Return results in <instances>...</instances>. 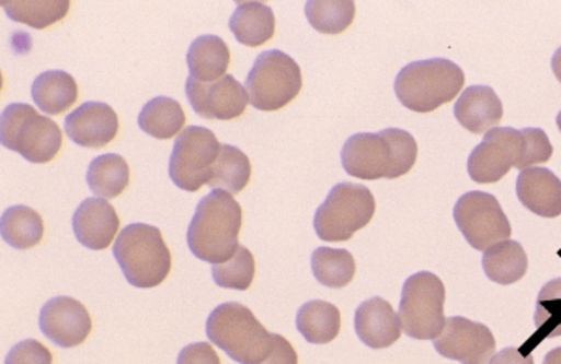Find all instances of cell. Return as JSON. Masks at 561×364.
<instances>
[{
  "instance_id": "obj_1",
  "label": "cell",
  "mask_w": 561,
  "mask_h": 364,
  "mask_svg": "<svg viewBox=\"0 0 561 364\" xmlns=\"http://www.w3.org/2000/svg\"><path fill=\"white\" fill-rule=\"evenodd\" d=\"M417 142L404 129L356 133L345 142L341 163L346 174L359 179H396L412 171Z\"/></svg>"
},
{
  "instance_id": "obj_2",
  "label": "cell",
  "mask_w": 561,
  "mask_h": 364,
  "mask_svg": "<svg viewBox=\"0 0 561 364\" xmlns=\"http://www.w3.org/2000/svg\"><path fill=\"white\" fill-rule=\"evenodd\" d=\"M242 231V206L227 191L201 200L187 228V247L203 262L224 263L237 255Z\"/></svg>"
},
{
  "instance_id": "obj_3",
  "label": "cell",
  "mask_w": 561,
  "mask_h": 364,
  "mask_svg": "<svg viewBox=\"0 0 561 364\" xmlns=\"http://www.w3.org/2000/svg\"><path fill=\"white\" fill-rule=\"evenodd\" d=\"M206 337L238 364H261L274 350V334L245 305L224 303L211 310Z\"/></svg>"
},
{
  "instance_id": "obj_4",
  "label": "cell",
  "mask_w": 561,
  "mask_h": 364,
  "mask_svg": "<svg viewBox=\"0 0 561 364\" xmlns=\"http://www.w3.org/2000/svg\"><path fill=\"white\" fill-rule=\"evenodd\" d=\"M465 86V71L446 58L404 66L396 79L397 99L414 113H433L454 102Z\"/></svg>"
},
{
  "instance_id": "obj_5",
  "label": "cell",
  "mask_w": 561,
  "mask_h": 364,
  "mask_svg": "<svg viewBox=\"0 0 561 364\" xmlns=\"http://www.w3.org/2000/svg\"><path fill=\"white\" fill-rule=\"evenodd\" d=\"M113 255L126 281L142 290L160 286L173 266V256L165 239L150 224H128L116 237Z\"/></svg>"
},
{
  "instance_id": "obj_6",
  "label": "cell",
  "mask_w": 561,
  "mask_h": 364,
  "mask_svg": "<svg viewBox=\"0 0 561 364\" xmlns=\"http://www.w3.org/2000/svg\"><path fill=\"white\" fill-rule=\"evenodd\" d=\"M0 142L23 155V160L42 165L57 157L62 148V131L33 105L12 103L0 116Z\"/></svg>"
},
{
  "instance_id": "obj_7",
  "label": "cell",
  "mask_w": 561,
  "mask_h": 364,
  "mask_svg": "<svg viewBox=\"0 0 561 364\" xmlns=\"http://www.w3.org/2000/svg\"><path fill=\"white\" fill-rule=\"evenodd\" d=\"M377 200L365 186L337 184L314 213V231L322 242H348L375 218Z\"/></svg>"
},
{
  "instance_id": "obj_8",
  "label": "cell",
  "mask_w": 561,
  "mask_h": 364,
  "mask_svg": "<svg viewBox=\"0 0 561 364\" xmlns=\"http://www.w3.org/2000/svg\"><path fill=\"white\" fill-rule=\"evenodd\" d=\"M446 286L431 271H420L402 286L399 320L402 331L414 340H434L446 327Z\"/></svg>"
},
{
  "instance_id": "obj_9",
  "label": "cell",
  "mask_w": 561,
  "mask_h": 364,
  "mask_svg": "<svg viewBox=\"0 0 561 364\" xmlns=\"http://www.w3.org/2000/svg\"><path fill=\"white\" fill-rule=\"evenodd\" d=\"M301 84L298 62L277 49L261 52L245 79L249 103L264 113L287 107L300 94Z\"/></svg>"
},
{
  "instance_id": "obj_10",
  "label": "cell",
  "mask_w": 561,
  "mask_h": 364,
  "mask_svg": "<svg viewBox=\"0 0 561 364\" xmlns=\"http://www.w3.org/2000/svg\"><path fill=\"white\" fill-rule=\"evenodd\" d=\"M221 144L210 129L190 126L179 134L169 160V176L182 191L195 192L208 186Z\"/></svg>"
},
{
  "instance_id": "obj_11",
  "label": "cell",
  "mask_w": 561,
  "mask_h": 364,
  "mask_svg": "<svg viewBox=\"0 0 561 364\" xmlns=\"http://www.w3.org/2000/svg\"><path fill=\"white\" fill-rule=\"evenodd\" d=\"M454 219L466 242L476 250L491 249L511 237V223L494 195L470 191L455 204Z\"/></svg>"
},
{
  "instance_id": "obj_12",
  "label": "cell",
  "mask_w": 561,
  "mask_h": 364,
  "mask_svg": "<svg viewBox=\"0 0 561 364\" xmlns=\"http://www.w3.org/2000/svg\"><path fill=\"white\" fill-rule=\"evenodd\" d=\"M523 131L513 128H494L473 148L468 157V174L478 184H496L513 166L523 171Z\"/></svg>"
},
{
  "instance_id": "obj_13",
  "label": "cell",
  "mask_w": 561,
  "mask_h": 364,
  "mask_svg": "<svg viewBox=\"0 0 561 364\" xmlns=\"http://www.w3.org/2000/svg\"><path fill=\"white\" fill-rule=\"evenodd\" d=\"M433 342L442 357L460 364H486L496 352V339L491 329L462 316L447 318L444 331Z\"/></svg>"
},
{
  "instance_id": "obj_14",
  "label": "cell",
  "mask_w": 561,
  "mask_h": 364,
  "mask_svg": "<svg viewBox=\"0 0 561 364\" xmlns=\"http://www.w3.org/2000/svg\"><path fill=\"white\" fill-rule=\"evenodd\" d=\"M185 94L193 110L206 120H234L248 109V90L232 75H225L216 83H201L187 78Z\"/></svg>"
},
{
  "instance_id": "obj_15",
  "label": "cell",
  "mask_w": 561,
  "mask_h": 364,
  "mask_svg": "<svg viewBox=\"0 0 561 364\" xmlns=\"http://www.w3.org/2000/svg\"><path fill=\"white\" fill-rule=\"evenodd\" d=\"M39 329L58 348H76L89 339L92 318L73 297H53L39 313Z\"/></svg>"
},
{
  "instance_id": "obj_16",
  "label": "cell",
  "mask_w": 561,
  "mask_h": 364,
  "mask_svg": "<svg viewBox=\"0 0 561 364\" xmlns=\"http://www.w3.org/2000/svg\"><path fill=\"white\" fill-rule=\"evenodd\" d=\"M121 124L107 103L87 102L66 116L65 131L77 146L103 148L115 141Z\"/></svg>"
},
{
  "instance_id": "obj_17",
  "label": "cell",
  "mask_w": 561,
  "mask_h": 364,
  "mask_svg": "<svg viewBox=\"0 0 561 364\" xmlns=\"http://www.w3.org/2000/svg\"><path fill=\"white\" fill-rule=\"evenodd\" d=\"M73 234L87 249L103 250L113 245L121 219L113 204L103 199H87L73 213Z\"/></svg>"
},
{
  "instance_id": "obj_18",
  "label": "cell",
  "mask_w": 561,
  "mask_h": 364,
  "mask_svg": "<svg viewBox=\"0 0 561 364\" xmlns=\"http://www.w3.org/2000/svg\"><path fill=\"white\" fill-rule=\"evenodd\" d=\"M354 327L357 339L370 350H383L401 339L399 314L382 297H370L357 307Z\"/></svg>"
},
{
  "instance_id": "obj_19",
  "label": "cell",
  "mask_w": 561,
  "mask_h": 364,
  "mask_svg": "<svg viewBox=\"0 0 561 364\" xmlns=\"http://www.w3.org/2000/svg\"><path fill=\"white\" fill-rule=\"evenodd\" d=\"M517 197L526 210L539 218H560L561 179L549 168L529 166L517 178Z\"/></svg>"
},
{
  "instance_id": "obj_20",
  "label": "cell",
  "mask_w": 561,
  "mask_h": 364,
  "mask_svg": "<svg viewBox=\"0 0 561 364\" xmlns=\"http://www.w3.org/2000/svg\"><path fill=\"white\" fill-rule=\"evenodd\" d=\"M455 118L472 133H489L504 118V105L491 86H470L460 94Z\"/></svg>"
},
{
  "instance_id": "obj_21",
  "label": "cell",
  "mask_w": 561,
  "mask_h": 364,
  "mask_svg": "<svg viewBox=\"0 0 561 364\" xmlns=\"http://www.w3.org/2000/svg\"><path fill=\"white\" fill-rule=\"evenodd\" d=\"M190 78L201 83H216L225 78L230 66L229 45L214 34L198 36L187 51Z\"/></svg>"
},
{
  "instance_id": "obj_22",
  "label": "cell",
  "mask_w": 561,
  "mask_h": 364,
  "mask_svg": "<svg viewBox=\"0 0 561 364\" xmlns=\"http://www.w3.org/2000/svg\"><path fill=\"white\" fill-rule=\"evenodd\" d=\"M229 28L240 44L261 47L274 38V10L262 2H240L230 17Z\"/></svg>"
},
{
  "instance_id": "obj_23",
  "label": "cell",
  "mask_w": 561,
  "mask_h": 364,
  "mask_svg": "<svg viewBox=\"0 0 561 364\" xmlns=\"http://www.w3.org/2000/svg\"><path fill=\"white\" fill-rule=\"evenodd\" d=\"M536 332L524 342L518 352L524 357H529L537 345H541L545 340L558 339L561 337V279L547 282L537 295Z\"/></svg>"
},
{
  "instance_id": "obj_24",
  "label": "cell",
  "mask_w": 561,
  "mask_h": 364,
  "mask_svg": "<svg viewBox=\"0 0 561 364\" xmlns=\"http://www.w3.org/2000/svg\"><path fill=\"white\" fill-rule=\"evenodd\" d=\"M33 99L45 115H62L73 107L79 97V86L70 73L62 70L44 71L33 83Z\"/></svg>"
},
{
  "instance_id": "obj_25",
  "label": "cell",
  "mask_w": 561,
  "mask_h": 364,
  "mask_svg": "<svg viewBox=\"0 0 561 364\" xmlns=\"http://www.w3.org/2000/svg\"><path fill=\"white\" fill-rule=\"evenodd\" d=\"M296 329L309 344H330L341 332V313L328 301H309L296 314Z\"/></svg>"
},
{
  "instance_id": "obj_26",
  "label": "cell",
  "mask_w": 561,
  "mask_h": 364,
  "mask_svg": "<svg viewBox=\"0 0 561 364\" xmlns=\"http://www.w3.org/2000/svg\"><path fill=\"white\" fill-rule=\"evenodd\" d=\"M483 271L492 282L510 286L526 275L528 255L518 242L496 243L483 253Z\"/></svg>"
},
{
  "instance_id": "obj_27",
  "label": "cell",
  "mask_w": 561,
  "mask_h": 364,
  "mask_svg": "<svg viewBox=\"0 0 561 364\" xmlns=\"http://www.w3.org/2000/svg\"><path fill=\"white\" fill-rule=\"evenodd\" d=\"M185 113L173 97H153L139 113V128L158 141H169L184 131Z\"/></svg>"
},
{
  "instance_id": "obj_28",
  "label": "cell",
  "mask_w": 561,
  "mask_h": 364,
  "mask_svg": "<svg viewBox=\"0 0 561 364\" xmlns=\"http://www.w3.org/2000/svg\"><path fill=\"white\" fill-rule=\"evenodd\" d=\"M87 184L96 199H116L129 186L128 161L118 154L98 155L87 171Z\"/></svg>"
},
{
  "instance_id": "obj_29",
  "label": "cell",
  "mask_w": 561,
  "mask_h": 364,
  "mask_svg": "<svg viewBox=\"0 0 561 364\" xmlns=\"http://www.w3.org/2000/svg\"><path fill=\"white\" fill-rule=\"evenodd\" d=\"M0 234L13 249H33L44 239V221L28 206H12L2 213Z\"/></svg>"
},
{
  "instance_id": "obj_30",
  "label": "cell",
  "mask_w": 561,
  "mask_h": 364,
  "mask_svg": "<svg viewBox=\"0 0 561 364\" xmlns=\"http://www.w3.org/2000/svg\"><path fill=\"white\" fill-rule=\"evenodd\" d=\"M249 179H251V163L248 155L243 154L240 148L221 144V154L211 168V178L208 181L211 191L219 189L234 197L248 187Z\"/></svg>"
},
{
  "instance_id": "obj_31",
  "label": "cell",
  "mask_w": 561,
  "mask_h": 364,
  "mask_svg": "<svg viewBox=\"0 0 561 364\" xmlns=\"http://www.w3.org/2000/svg\"><path fill=\"white\" fill-rule=\"evenodd\" d=\"M10 20L33 28H47L65 20L70 12V0H2Z\"/></svg>"
},
{
  "instance_id": "obj_32",
  "label": "cell",
  "mask_w": 561,
  "mask_h": 364,
  "mask_svg": "<svg viewBox=\"0 0 561 364\" xmlns=\"http://www.w3.org/2000/svg\"><path fill=\"white\" fill-rule=\"evenodd\" d=\"M311 269L317 281L325 287H345L356 275V260L346 249L320 247L311 256Z\"/></svg>"
},
{
  "instance_id": "obj_33",
  "label": "cell",
  "mask_w": 561,
  "mask_h": 364,
  "mask_svg": "<svg viewBox=\"0 0 561 364\" xmlns=\"http://www.w3.org/2000/svg\"><path fill=\"white\" fill-rule=\"evenodd\" d=\"M306 15L314 31L337 36L352 25L356 4L352 0H309L306 2Z\"/></svg>"
},
{
  "instance_id": "obj_34",
  "label": "cell",
  "mask_w": 561,
  "mask_h": 364,
  "mask_svg": "<svg viewBox=\"0 0 561 364\" xmlns=\"http://www.w3.org/2000/svg\"><path fill=\"white\" fill-rule=\"evenodd\" d=\"M211 279L225 290H249L255 279V256L248 247H238L237 255L224 263L211 266Z\"/></svg>"
},
{
  "instance_id": "obj_35",
  "label": "cell",
  "mask_w": 561,
  "mask_h": 364,
  "mask_svg": "<svg viewBox=\"0 0 561 364\" xmlns=\"http://www.w3.org/2000/svg\"><path fill=\"white\" fill-rule=\"evenodd\" d=\"M524 134V161L523 171L529 166L537 165V163H547V161L554 154V148L550 144V139L542 129L526 128L520 129Z\"/></svg>"
},
{
  "instance_id": "obj_36",
  "label": "cell",
  "mask_w": 561,
  "mask_h": 364,
  "mask_svg": "<svg viewBox=\"0 0 561 364\" xmlns=\"http://www.w3.org/2000/svg\"><path fill=\"white\" fill-rule=\"evenodd\" d=\"M4 364H53V353L38 340H23L8 352Z\"/></svg>"
},
{
  "instance_id": "obj_37",
  "label": "cell",
  "mask_w": 561,
  "mask_h": 364,
  "mask_svg": "<svg viewBox=\"0 0 561 364\" xmlns=\"http://www.w3.org/2000/svg\"><path fill=\"white\" fill-rule=\"evenodd\" d=\"M176 364H221L217 352L208 342H195V344L185 345L180 352Z\"/></svg>"
},
{
  "instance_id": "obj_38",
  "label": "cell",
  "mask_w": 561,
  "mask_h": 364,
  "mask_svg": "<svg viewBox=\"0 0 561 364\" xmlns=\"http://www.w3.org/2000/svg\"><path fill=\"white\" fill-rule=\"evenodd\" d=\"M261 364H298V353L285 337L274 334V350L270 353V357Z\"/></svg>"
},
{
  "instance_id": "obj_39",
  "label": "cell",
  "mask_w": 561,
  "mask_h": 364,
  "mask_svg": "<svg viewBox=\"0 0 561 364\" xmlns=\"http://www.w3.org/2000/svg\"><path fill=\"white\" fill-rule=\"evenodd\" d=\"M491 364H536L534 357H524L517 348H505L491 359Z\"/></svg>"
},
{
  "instance_id": "obj_40",
  "label": "cell",
  "mask_w": 561,
  "mask_h": 364,
  "mask_svg": "<svg viewBox=\"0 0 561 364\" xmlns=\"http://www.w3.org/2000/svg\"><path fill=\"white\" fill-rule=\"evenodd\" d=\"M552 71H554L556 79L561 83V47L552 57Z\"/></svg>"
},
{
  "instance_id": "obj_41",
  "label": "cell",
  "mask_w": 561,
  "mask_h": 364,
  "mask_svg": "<svg viewBox=\"0 0 561 364\" xmlns=\"http://www.w3.org/2000/svg\"><path fill=\"white\" fill-rule=\"evenodd\" d=\"M542 364H561V348H556L552 352L547 353Z\"/></svg>"
},
{
  "instance_id": "obj_42",
  "label": "cell",
  "mask_w": 561,
  "mask_h": 364,
  "mask_svg": "<svg viewBox=\"0 0 561 364\" xmlns=\"http://www.w3.org/2000/svg\"><path fill=\"white\" fill-rule=\"evenodd\" d=\"M556 124H558V129H560V131H561V110H560V115H558V118H556Z\"/></svg>"
}]
</instances>
